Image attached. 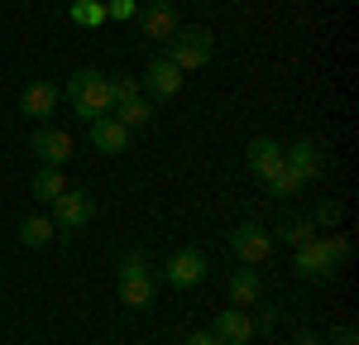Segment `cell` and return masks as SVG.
<instances>
[{
	"label": "cell",
	"instance_id": "6da1fadb",
	"mask_svg": "<svg viewBox=\"0 0 359 345\" xmlns=\"http://www.w3.org/2000/svg\"><path fill=\"white\" fill-rule=\"evenodd\" d=\"M350 240L345 235H326V240H311V245H302L297 255H292V269H297V278H306V283H331V273L350 259Z\"/></svg>",
	"mask_w": 359,
	"mask_h": 345
},
{
	"label": "cell",
	"instance_id": "7a4b0ae2",
	"mask_svg": "<svg viewBox=\"0 0 359 345\" xmlns=\"http://www.w3.org/2000/svg\"><path fill=\"white\" fill-rule=\"evenodd\" d=\"M67 101H72V111L77 120H96V115H111V77L106 72H96V67H77L72 77H67Z\"/></svg>",
	"mask_w": 359,
	"mask_h": 345
},
{
	"label": "cell",
	"instance_id": "3957f363",
	"mask_svg": "<svg viewBox=\"0 0 359 345\" xmlns=\"http://www.w3.org/2000/svg\"><path fill=\"white\" fill-rule=\"evenodd\" d=\"M172 62H177V72L187 77V72H196V67H206L211 58H216V39H211V29L201 25H177V34H172Z\"/></svg>",
	"mask_w": 359,
	"mask_h": 345
},
{
	"label": "cell",
	"instance_id": "277c9868",
	"mask_svg": "<svg viewBox=\"0 0 359 345\" xmlns=\"http://www.w3.org/2000/svg\"><path fill=\"white\" fill-rule=\"evenodd\" d=\"M230 255L240 259L245 269H259L264 259L273 255V235L259 226V221H245V226H235V235H230Z\"/></svg>",
	"mask_w": 359,
	"mask_h": 345
},
{
	"label": "cell",
	"instance_id": "5b68a950",
	"mask_svg": "<svg viewBox=\"0 0 359 345\" xmlns=\"http://www.w3.org/2000/svg\"><path fill=\"white\" fill-rule=\"evenodd\" d=\"M91 216H96V201H91V192H77V187H67V192L53 201V216H48V221H53L62 235H72V230H82Z\"/></svg>",
	"mask_w": 359,
	"mask_h": 345
},
{
	"label": "cell",
	"instance_id": "8992f818",
	"mask_svg": "<svg viewBox=\"0 0 359 345\" xmlns=\"http://www.w3.org/2000/svg\"><path fill=\"white\" fill-rule=\"evenodd\" d=\"M29 149H34V158H39V163L62 168V163L72 158V135H67V130H57V125H39V130L29 135Z\"/></svg>",
	"mask_w": 359,
	"mask_h": 345
},
{
	"label": "cell",
	"instance_id": "52a82bcc",
	"mask_svg": "<svg viewBox=\"0 0 359 345\" xmlns=\"http://www.w3.org/2000/svg\"><path fill=\"white\" fill-rule=\"evenodd\" d=\"M144 91H149L154 101H177V96H182V72H177V62H172V58H154V62L144 67Z\"/></svg>",
	"mask_w": 359,
	"mask_h": 345
},
{
	"label": "cell",
	"instance_id": "ba28073f",
	"mask_svg": "<svg viewBox=\"0 0 359 345\" xmlns=\"http://www.w3.org/2000/svg\"><path fill=\"white\" fill-rule=\"evenodd\" d=\"M283 163H287V172H292L297 182H316V177H326V154H321L311 140H297L292 149H283Z\"/></svg>",
	"mask_w": 359,
	"mask_h": 345
},
{
	"label": "cell",
	"instance_id": "9c48e42d",
	"mask_svg": "<svg viewBox=\"0 0 359 345\" xmlns=\"http://www.w3.org/2000/svg\"><path fill=\"white\" fill-rule=\"evenodd\" d=\"M245 163H249V172H254L259 182H269L273 172H283V144H278L273 135H259V140H249Z\"/></svg>",
	"mask_w": 359,
	"mask_h": 345
},
{
	"label": "cell",
	"instance_id": "30bf717a",
	"mask_svg": "<svg viewBox=\"0 0 359 345\" xmlns=\"http://www.w3.org/2000/svg\"><path fill=\"white\" fill-rule=\"evenodd\" d=\"M163 278L172 288H196L206 278V255H201V250H177V255L163 264Z\"/></svg>",
	"mask_w": 359,
	"mask_h": 345
},
{
	"label": "cell",
	"instance_id": "8fae6325",
	"mask_svg": "<svg viewBox=\"0 0 359 345\" xmlns=\"http://www.w3.org/2000/svg\"><path fill=\"white\" fill-rule=\"evenodd\" d=\"M57 101H62V86H53V82H29L25 96H20V111H25L29 120H48V115L57 111Z\"/></svg>",
	"mask_w": 359,
	"mask_h": 345
},
{
	"label": "cell",
	"instance_id": "7c38bea8",
	"mask_svg": "<svg viewBox=\"0 0 359 345\" xmlns=\"http://www.w3.org/2000/svg\"><path fill=\"white\" fill-rule=\"evenodd\" d=\"M221 345H249L254 341V321H249L245 307H225L221 316H216V331H211Z\"/></svg>",
	"mask_w": 359,
	"mask_h": 345
},
{
	"label": "cell",
	"instance_id": "4fadbf2b",
	"mask_svg": "<svg viewBox=\"0 0 359 345\" xmlns=\"http://www.w3.org/2000/svg\"><path fill=\"white\" fill-rule=\"evenodd\" d=\"M139 34L144 39H172L177 34V10L168 0H154L149 10H139Z\"/></svg>",
	"mask_w": 359,
	"mask_h": 345
},
{
	"label": "cell",
	"instance_id": "5bb4252c",
	"mask_svg": "<svg viewBox=\"0 0 359 345\" xmlns=\"http://www.w3.org/2000/svg\"><path fill=\"white\" fill-rule=\"evenodd\" d=\"M91 144H96V154H125L130 149V130L115 115H96L91 120Z\"/></svg>",
	"mask_w": 359,
	"mask_h": 345
},
{
	"label": "cell",
	"instance_id": "9a60e30c",
	"mask_svg": "<svg viewBox=\"0 0 359 345\" xmlns=\"http://www.w3.org/2000/svg\"><path fill=\"white\" fill-rule=\"evenodd\" d=\"M225 292H230V307H254V302L264 297V278H259L254 269H240V273L225 283Z\"/></svg>",
	"mask_w": 359,
	"mask_h": 345
},
{
	"label": "cell",
	"instance_id": "2e32d148",
	"mask_svg": "<svg viewBox=\"0 0 359 345\" xmlns=\"http://www.w3.org/2000/svg\"><path fill=\"white\" fill-rule=\"evenodd\" d=\"M53 235H57V226L48 216H25V221H20V245H25V250H48Z\"/></svg>",
	"mask_w": 359,
	"mask_h": 345
},
{
	"label": "cell",
	"instance_id": "e0dca14e",
	"mask_svg": "<svg viewBox=\"0 0 359 345\" xmlns=\"http://www.w3.org/2000/svg\"><path fill=\"white\" fill-rule=\"evenodd\" d=\"M120 302H125V307H139V312H149V307H154V278H149V273L120 278Z\"/></svg>",
	"mask_w": 359,
	"mask_h": 345
},
{
	"label": "cell",
	"instance_id": "ac0fdd59",
	"mask_svg": "<svg viewBox=\"0 0 359 345\" xmlns=\"http://www.w3.org/2000/svg\"><path fill=\"white\" fill-rule=\"evenodd\" d=\"M62 192H67V177H62V168H48V163H43V168L34 172V197H39V201H48V206H53Z\"/></svg>",
	"mask_w": 359,
	"mask_h": 345
},
{
	"label": "cell",
	"instance_id": "d6986e66",
	"mask_svg": "<svg viewBox=\"0 0 359 345\" xmlns=\"http://www.w3.org/2000/svg\"><path fill=\"white\" fill-rule=\"evenodd\" d=\"M115 111H120L115 120H120V125H125V130L135 135V130H144V125L154 120V101H144V96H135V101H120Z\"/></svg>",
	"mask_w": 359,
	"mask_h": 345
},
{
	"label": "cell",
	"instance_id": "ffe728a7",
	"mask_svg": "<svg viewBox=\"0 0 359 345\" xmlns=\"http://www.w3.org/2000/svg\"><path fill=\"white\" fill-rule=\"evenodd\" d=\"M67 20H77L82 29H101L111 15H106V0H72L67 5Z\"/></svg>",
	"mask_w": 359,
	"mask_h": 345
},
{
	"label": "cell",
	"instance_id": "44dd1931",
	"mask_svg": "<svg viewBox=\"0 0 359 345\" xmlns=\"http://www.w3.org/2000/svg\"><path fill=\"white\" fill-rule=\"evenodd\" d=\"M278 240H283V245H292V250H302V245H311V240H316V226H311V221H302V216H287V221L278 226Z\"/></svg>",
	"mask_w": 359,
	"mask_h": 345
},
{
	"label": "cell",
	"instance_id": "7402d4cb",
	"mask_svg": "<svg viewBox=\"0 0 359 345\" xmlns=\"http://www.w3.org/2000/svg\"><path fill=\"white\" fill-rule=\"evenodd\" d=\"M306 221H311V226H321V230H331V226L345 221V206H340L335 197H326V201H316V211H311Z\"/></svg>",
	"mask_w": 359,
	"mask_h": 345
},
{
	"label": "cell",
	"instance_id": "603a6c76",
	"mask_svg": "<svg viewBox=\"0 0 359 345\" xmlns=\"http://www.w3.org/2000/svg\"><path fill=\"white\" fill-rule=\"evenodd\" d=\"M264 187H269L273 197H297V192H302V182H297V177L287 172V163H283V172H273V177H269Z\"/></svg>",
	"mask_w": 359,
	"mask_h": 345
},
{
	"label": "cell",
	"instance_id": "cb8c5ba5",
	"mask_svg": "<svg viewBox=\"0 0 359 345\" xmlns=\"http://www.w3.org/2000/svg\"><path fill=\"white\" fill-rule=\"evenodd\" d=\"M135 96H139V82L130 77V72H115L111 77V101L120 106V101H135Z\"/></svg>",
	"mask_w": 359,
	"mask_h": 345
},
{
	"label": "cell",
	"instance_id": "d4e9b609",
	"mask_svg": "<svg viewBox=\"0 0 359 345\" xmlns=\"http://www.w3.org/2000/svg\"><path fill=\"white\" fill-rule=\"evenodd\" d=\"M135 273H149V255H144V250H125V259H120V278H135Z\"/></svg>",
	"mask_w": 359,
	"mask_h": 345
},
{
	"label": "cell",
	"instance_id": "484cf974",
	"mask_svg": "<svg viewBox=\"0 0 359 345\" xmlns=\"http://www.w3.org/2000/svg\"><path fill=\"white\" fill-rule=\"evenodd\" d=\"M106 15H111V20H135L139 5L135 0H106Z\"/></svg>",
	"mask_w": 359,
	"mask_h": 345
},
{
	"label": "cell",
	"instance_id": "4316f807",
	"mask_svg": "<svg viewBox=\"0 0 359 345\" xmlns=\"http://www.w3.org/2000/svg\"><path fill=\"white\" fill-rule=\"evenodd\" d=\"M249 321H254V331H273L278 312H273V307H259V316H249Z\"/></svg>",
	"mask_w": 359,
	"mask_h": 345
},
{
	"label": "cell",
	"instance_id": "83f0119b",
	"mask_svg": "<svg viewBox=\"0 0 359 345\" xmlns=\"http://www.w3.org/2000/svg\"><path fill=\"white\" fill-rule=\"evenodd\" d=\"M331 341H335V345H359V331H355V326H335Z\"/></svg>",
	"mask_w": 359,
	"mask_h": 345
},
{
	"label": "cell",
	"instance_id": "f1b7e54d",
	"mask_svg": "<svg viewBox=\"0 0 359 345\" xmlns=\"http://www.w3.org/2000/svg\"><path fill=\"white\" fill-rule=\"evenodd\" d=\"M187 345H221V341H216L211 331H192V336H187Z\"/></svg>",
	"mask_w": 359,
	"mask_h": 345
},
{
	"label": "cell",
	"instance_id": "f546056e",
	"mask_svg": "<svg viewBox=\"0 0 359 345\" xmlns=\"http://www.w3.org/2000/svg\"><path fill=\"white\" fill-rule=\"evenodd\" d=\"M292 345H321V336H316V331H297V341Z\"/></svg>",
	"mask_w": 359,
	"mask_h": 345
}]
</instances>
